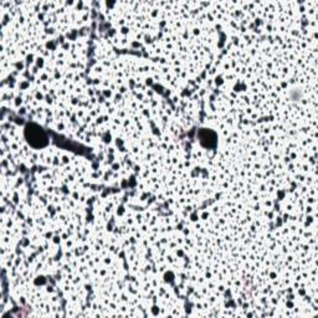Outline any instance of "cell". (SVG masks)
Instances as JSON below:
<instances>
[{
    "instance_id": "obj_1",
    "label": "cell",
    "mask_w": 318,
    "mask_h": 318,
    "mask_svg": "<svg viewBox=\"0 0 318 318\" xmlns=\"http://www.w3.org/2000/svg\"><path fill=\"white\" fill-rule=\"evenodd\" d=\"M26 138H28L29 143L31 144V146L35 147V141H40V143L42 144V146H45L46 144V135L45 133L42 132L40 128H37L36 126H29L28 128H26Z\"/></svg>"
}]
</instances>
